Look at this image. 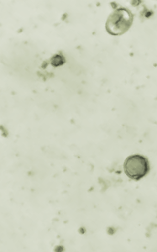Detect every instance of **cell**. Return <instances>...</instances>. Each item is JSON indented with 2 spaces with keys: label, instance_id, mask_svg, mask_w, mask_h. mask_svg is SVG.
<instances>
[{
  "label": "cell",
  "instance_id": "obj_1",
  "mask_svg": "<svg viewBox=\"0 0 157 252\" xmlns=\"http://www.w3.org/2000/svg\"><path fill=\"white\" fill-rule=\"evenodd\" d=\"M133 23V15L126 9H118L109 15L106 29L109 34L120 35L128 31Z\"/></svg>",
  "mask_w": 157,
  "mask_h": 252
},
{
  "label": "cell",
  "instance_id": "obj_2",
  "mask_svg": "<svg viewBox=\"0 0 157 252\" xmlns=\"http://www.w3.org/2000/svg\"><path fill=\"white\" fill-rule=\"evenodd\" d=\"M124 170L128 178L138 181L148 174L150 164L144 156L132 155L125 161Z\"/></svg>",
  "mask_w": 157,
  "mask_h": 252
},
{
  "label": "cell",
  "instance_id": "obj_3",
  "mask_svg": "<svg viewBox=\"0 0 157 252\" xmlns=\"http://www.w3.org/2000/svg\"><path fill=\"white\" fill-rule=\"evenodd\" d=\"M64 63H65V58L60 55L55 56L54 58L52 59V64L54 66H62Z\"/></svg>",
  "mask_w": 157,
  "mask_h": 252
}]
</instances>
